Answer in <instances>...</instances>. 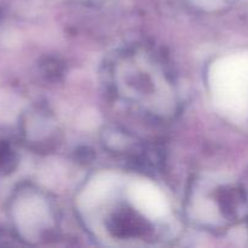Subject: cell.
I'll return each mask as SVG.
<instances>
[{
  "label": "cell",
  "instance_id": "obj_1",
  "mask_svg": "<svg viewBox=\"0 0 248 248\" xmlns=\"http://www.w3.org/2000/svg\"><path fill=\"white\" fill-rule=\"evenodd\" d=\"M110 229L119 237L144 236L148 227L140 218L131 212H119L110 222Z\"/></svg>",
  "mask_w": 248,
  "mask_h": 248
}]
</instances>
